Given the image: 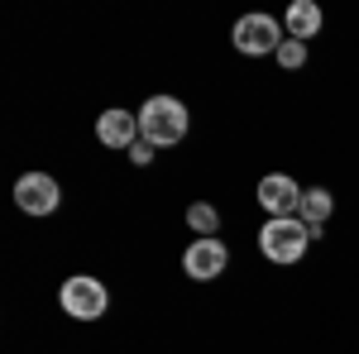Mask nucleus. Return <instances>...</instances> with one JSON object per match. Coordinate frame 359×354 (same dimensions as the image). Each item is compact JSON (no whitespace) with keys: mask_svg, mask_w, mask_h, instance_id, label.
Here are the masks:
<instances>
[{"mask_svg":"<svg viewBox=\"0 0 359 354\" xmlns=\"http://www.w3.org/2000/svg\"><path fill=\"white\" fill-rule=\"evenodd\" d=\"M187 125H192V115H187V106L177 96H149L144 110H139V139H149L154 149L182 144Z\"/></svg>","mask_w":359,"mask_h":354,"instance_id":"f257e3e1","label":"nucleus"},{"mask_svg":"<svg viewBox=\"0 0 359 354\" xmlns=\"http://www.w3.org/2000/svg\"><path fill=\"white\" fill-rule=\"evenodd\" d=\"M306 245H311V230L297 216H278L259 230V249H264L269 264H297L306 254Z\"/></svg>","mask_w":359,"mask_h":354,"instance_id":"f03ea898","label":"nucleus"},{"mask_svg":"<svg viewBox=\"0 0 359 354\" xmlns=\"http://www.w3.org/2000/svg\"><path fill=\"white\" fill-rule=\"evenodd\" d=\"M57 301H62V311H67V316H77V321H96V316H106L111 292H106V282H101V278L77 273V278H67V282H62Z\"/></svg>","mask_w":359,"mask_h":354,"instance_id":"7ed1b4c3","label":"nucleus"},{"mask_svg":"<svg viewBox=\"0 0 359 354\" xmlns=\"http://www.w3.org/2000/svg\"><path fill=\"white\" fill-rule=\"evenodd\" d=\"M283 39H287V34H283V25H278L273 15H245V20L235 25V48L249 53V57H264V53L278 57Z\"/></svg>","mask_w":359,"mask_h":354,"instance_id":"20e7f679","label":"nucleus"},{"mask_svg":"<svg viewBox=\"0 0 359 354\" xmlns=\"http://www.w3.org/2000/svg\"><path fill=\"white\" fill-rule=\"evenodd\" d=\"M57 201H62V191L48 172H25L20 182H15V206L25 211V216H53Z\"/></svg>","mask_w":359,"mask_h":354,"instance_id":"39448f33","label":"nucleus"},{"mask_svg":"<svg viewBox=\"0 0 359 354\" xmlns=\"http://www.w3.org/2000/svg\"><path fill=\"white\" fill-rule=\"evenodd\" d=\"M259 206L269 211V220L297 216V206H302V187H297V177H287V172H269V177H259Z\"/></svg>","mask_w":359,"mask_h":354,"instance_id":"423d86ee","label":"nucleus"},{"mask_svg":"<svg viewBox=\"0 0 359 354\" xmlns=\"http://www.w3.org/2000/svg\"><path fill=\"white\" fill-rule=\"evenodd\" d=\"M225 264H230V249L221 240H192L187 254H182V268L192 273L196 282H211V278H221Z\"/></svg>","mask_w":359,"mask_h":354,"instance_id":"0eeeda50","label":"nucleus"},{"mask_svg":"<svg viewBox=\"0 0 359 354\" xmlns=\"http://www.w3.org/2000/svg\"><path fill=\"white\" fill-rule=\"evenodd\" d=\"M96 139L106 144V149H135V139H139V115L135 110H106L101 120H96Z\"/></svg>","mask_w":359,"mask_h":354,"instance_id":"6e6552de","label":"nucleus"},{"mask_svg":"<svg viewBox=\"0 0 359 354\" xmlns=\"http://www.w3.org/2000/svg\"><path fill=\"white\" fill-rule=\"evenodd\" d=\"M331 211H335V191L306 187L302 191V206H297V220H302L306 230H311V240H316V235H321V225L331 220Z\"/></svg>","mask_w":359,"mask_h":354,"instance_id":"1a4fd4ad","label":"nucleus"},{"mask_svg":"<svg viewBox=\"0 0 359 354\" xmlns=\"http://www.w3.org/2000/svg\"><path fill=\"white\" fill-rule=\"evenodd\" d=\"M283 29H287V39L306 43V39L321 29V5H316V0H292L287 15H283Z\"/></svg>","mask_w":359,"mask_h":354,"instance_id":"9d476101","label":"nucleus"},{"mask_svg":"<svg viewBox=\"0 0 359 354\" xmlns=\"http://www.w3.org/2000/svg\"><path fill=\"white\" fill-rule=\"evenodd\" d=\"M187 225L196 230V240H216V230H221V216H216V206H206V201H192V206H187Z\"/></svg>","mask_w":359,"mask_h":354,"instance_id":"9b49d317","label":"nucleus"},{"mask_svg":"<svg viewBox=\"0 0 359 354\" xmlns=\"http://www.w3.org/2000/svg\"><path fill=\"white\" fill-rule=\"evenodd\" d=\"M278 62H283L287 72L306 67V43H297V39H283V48H278Z\"/></svg>","mask_w":359,"mask_h":354,"instance_id":"f8f14e48","label":"nucleus"},{"mask_svg":"<svg viewBox=\"0 0 359 354\" xmlns=\"http://www.w3.org/2000/svg\"><path fill=\"white\" fill-rule=\"evenodd\" d=\"M130 163H139V168L154 163V144H149V139H135V149H130Z\"/></svg>","mask_w":359,"mask_h":354,"instance_id":"ddd939ff","label":"nucleus"}]
</instances>
